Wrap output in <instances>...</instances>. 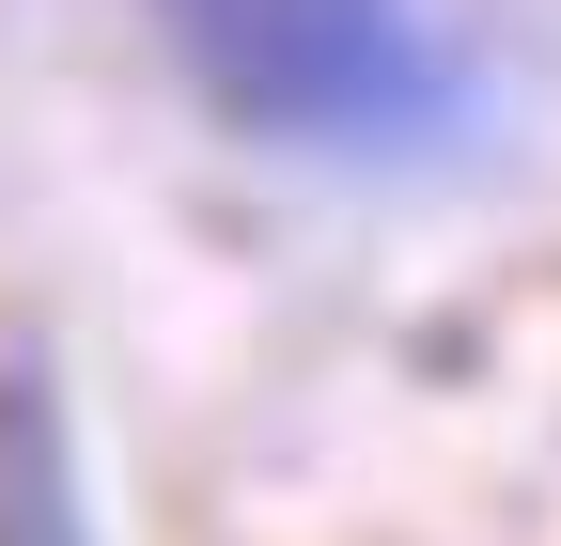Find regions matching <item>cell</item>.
I'll use <instances>...</instances> for the list:
<instances>
[{
	"instance_id": "cell-1",
	"label": "cell",
	"mask_w": 561,
	"mask_h": 546,
	"mask_svg": "<svg viewBox=\"0 0 561 546\" xmlns=\"http://www.w3.org/2000/svg\"><path fill=\"white\" fill-rule=\"evenodd\" d=\"M157 16H172V62L250 141L405 157L468 110V62L421 32V0H157Z\"/></svg>"
}]
</instances>
